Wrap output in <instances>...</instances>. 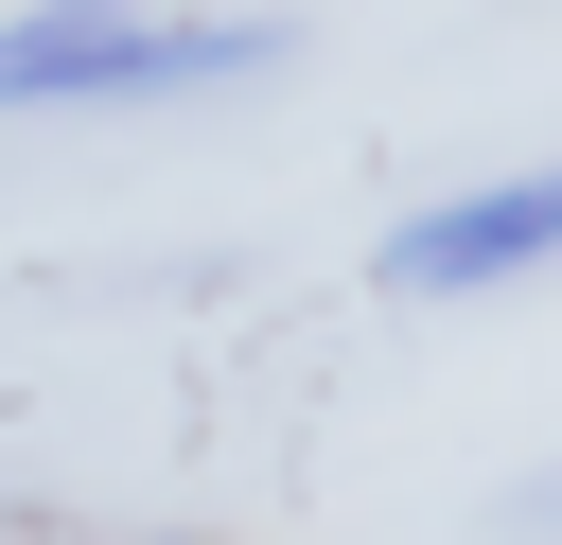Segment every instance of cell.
<instances>
[{
	"label": "cell",
	"mask_w": 562,
	"mask_h": 545,
	"mask_svg": "<svg viewBox=\"0 0 562 545\" xmlns=\"http://www.w3.org/2000/svg\"><path fill=\"white\" fill-rule=\"evenodd\" d=\"M281 18H158V0H35L0 18V105H123V88H228Z\"/></svg>",
	"instance_id": "obj_1"
},
{
	"label": "cell",
	"mask_w": 562,
	"mask_h": 545,
	"mask_svg": "<svg viewBox=\"0 0 562 545\" xmlns=\"http://www.w3.org/2000/svg\"><path fill=\"white\" fill-rule=\"evenodd\" d=\"M527 264H562V158L544 176H474L422 229H386V281L404 299H474V281H527Z\"/></svg>",
	"instance_id": "obj_2"
}]
</instances>
